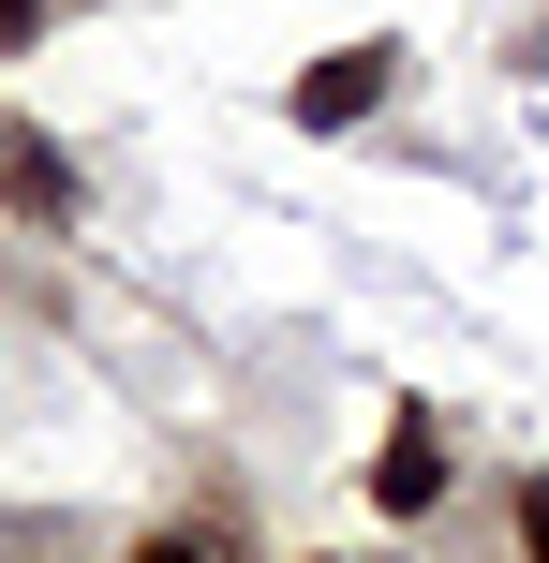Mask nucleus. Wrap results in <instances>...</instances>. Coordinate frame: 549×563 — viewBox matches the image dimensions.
<instances>
[{
  "mask_svg": "<svg viewBox=\"0 0 549 563\" xmlns=\"http://www.w3.org/2000/svg\"><path fill=\"white\" fill-rule=\"evenodd\" d=\"M520 563H549V475H520Z\"/></svg>",
  "mask_w": 549,
  "mask_h": 563,
  "instance_id": "nucleus-4",
  "label": "nucleus"
},
{
  "mask_svg": "<svg viewBox=\"0 0 549 563\" xmlns=\"http://www.w3.org/2000/svg\"><path fill=\"white\" fill-rule=\"evenodd\" d=\"M431 489H446V430L402 400V416H386V460H372V505H386V519H416Z\"/></svg>",
  "mask_w": 549,
  "mask_h": 563,
  "instance_id": "nucleus-2",
  "label": "nucleus"
},
{
  "mask_svg": "<svg viewBox=\"0 0 549 563\" xmlns=\"http://www.w3.org/2000/svg\"><path fill=\"white\" fill-rule=\"evenodd\" d=\"M0 194H15L30 223H75V164H59V148L30 134V119H0Z\"/></svg>",
  "mask_w": 549,
  "mask_h": 563,
  "instance_id": "nucleus-3",
  "label": "nucleus"
},
{
  "mask_svg": "<svg viewBox=\"0 0 549 563\" xmlns=\"http://www.w3.org/2000/svg\"><path fill=\"white\" fill-rule=\"evenodd\" d=\"M134 563H208V549H194V534H149V549H134Z\"/></svg>",
  "mask_w": 549,
  "mask_h": 563,
  "instance_id": "nucleus-5",
  "label": "nucleus"
},
{
  "mask_svg": "<svg viewBox=\"0 0 549 563\" xmlns=\"http://www.w3.org/2000/svg\"><path fill=\"white\" fill-rule=\"evenodd\" d=\"M0 45H30V0H0Z\"/></svg>",
  "mask_w": 549,
  "mask_h": 563,
  "instance_id": "nucleus-6",
  "label": "nucleus"
},
{
  "mask_svg": "<svg viewBox=\"0 0 549 563\" xmlns=\"http://www.w3.org/2000/svg\"><path fill=\"white\" fill-rule=\"evenodd\" d=\"M386 75H402L386 45H342V59H312V75H297V119H312V134H342V119H372V104H386Z\"/></svg>",
  "mask_w": 549,
  "mask_h": 563,
  "instance_id": "nucleus-1",
  "label": "nucleus"
}]
</instances>
